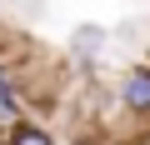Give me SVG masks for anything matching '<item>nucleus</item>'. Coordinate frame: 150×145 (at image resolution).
<instances>
[{
    "instance_id": "nucleus-1",
    "label": "nucleus",
    "mask_w": 150,
    "mask_h": 145,
    "mask_svg": "<svg viewBox=\"0 0 150 145\" xmlns=\"http://www.w3.org/2000/svg\"><path fill=\"white\" fill-rule=\"evenodd\" d=\"M115 105L135 120H150V65H125L120 80H115Z\"/></svg>"
},
{
    "instance_id": "nucleus-5",
    "label": "nucleus",
    "mask_w": 150,
    "mask_h": 145,
    "mask_svg": "<svg viewBox=\"0 0 150 145\" xmlns=\"http://www.w3.org/2000/svg\"><path fill=\"white\" fill-rule=\"evenodd\" d=\"M0 90H20V85H15V75H10V65H5V60H0Z\"/></svg>"
},
{
    "instance_id": "nucleus-2",
    "label": "nucleus",
    "mask_w": 150,
    "mask_h": 145,
    "mask_svg": "<svg viewBox=\"0 0 150 145\" xmlns=\"http://www.w3.org/2000/svg\"><path fill=\"white\" fill-rule=\"evenodd\" d=\"M105 45H110V35H105L100 25H75V30H70V55L80 60V65H100Z\"/></svg>"
},
{
    "instance_id": "nucleus-3",
    "label": "nucleus",
    "mask_w": 150,
    "mask_h": 145,
    "mask_svg": "<svg viewBox=\"0 0 150 145\" xmlns=\"http://www.w3.org/2000/svg\"><path fill=\"white\" fill-rule=\"evenodd\" d=\"M0 145H60V140H55V130H50L45 120H25V125H15Z\"/></svg>"
},
{
    "instance_id": "nucleus-4",
    "label": "nucleus",
    "mask_w": 150,
    "mask_h": 145,
    "mask_svg": "<svg viewBox=\"0 0 150 145\" xmlns=\"http://www.w3.org/2000/svg\"><path fill=\"white\" fill-rule=\"evenodd\" d=\"M30 115H25V100H20V90H0V140H5L15 125H25Z\"/></svg>"
}]
</instances>
